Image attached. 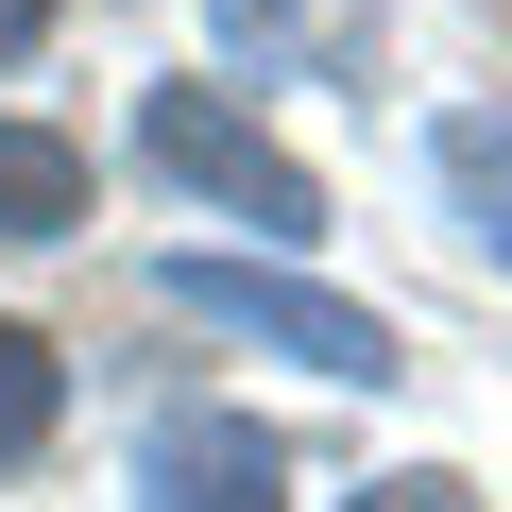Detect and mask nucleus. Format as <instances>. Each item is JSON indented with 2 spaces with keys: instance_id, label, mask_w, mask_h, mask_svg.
<instances>
[{
  "instance_id": "nucleus-6",
  "label": "nucleus",
  "mask_w": 512,
  "mask_h": 512,
  "mask_svg": "<svg viewBox=\"0 0 512 512\" xmlns=\"http://www.w3.org/2000/svg\"><path fill=\"white\" fill-rule=\"evenodd\" d=\"M444 171H461V188H478V205H495V222H478V239H495V256H512V137H495V120H461V137H444Z\"/></svg>"
},
{
  "instance_id": "nucleus-1",
  "label": "nucleus",
  "mask_w": 512,
  "mask_h": 512,
  "mask_svg": "<svg viewBox=\"0 0 512 512\" xmlns=\"http://www.w3.org/2000/svg\"><path fill=\"white\" fill-rule=\"evenodd\" d=\"M171 308L222 325V342H274V359H308V376H393V325H376L359 291L274 274V256H171Z\"/></svg>"
},
{
  "instance_id": "nucleus-5",
  "label": "nucleus",
  "mask_w": 512,
  "mask_h": 512,
  "mask_svg": "<svg viewBox=\"0 0 512 512\" xmlns=\"http://www.w3.org/2000/svg\"><path fill=\"white\" fill-rule=\"evenodd\" d=\"M52 410H69V359H52L35 325H0V478H18V461L52 444Z\"/></svg>"
},
{
  "instance_id": "nucleus-2",
  "label": "nucleus",
  "mask_w": 512,
  "mask_h": 512,
  "mask_svg": "<svg viewBox=\"0 0 512 512\" xmlns=\"http://www.w3.org/2000/svg\"><path fill=\"white\" fill-rule=\"evenodd\" d=\"M137 154H154L188 205H239L256 239H325V188H308L274 137H256L239 103H205V86H154V103H137Z\"/></svg>"
},
{
  "instance_id": "nucleus-3",
  "label": "nucleus",
  "mask_w": 512,
  "mask_h": 512,
  "mask_svg": "<svg viewBox=\"0 0 512 512\" xmlns=\"http://www.w3.org/2000/svg\"><path fill=\"white\" fill-rule=\"evenodd\" d=\"M137 512H291V461H274V427L171 393V410L137 427Z\"/></svg>"
},
{
  "instance_id": "nucleus-4",
  "label": "nucleus",
  "mask_w": 512,
  "mask_h": 512,
  "mask_svg": "<svg viewBox=\"0 0 512 512\" xmlns=\"http://www.w3.org/2000/svg\"><path fill=\"white\" fill-rule=\"evenodd\" d=\"M86 222V154L35 137V120H0V239H69Z\"/></svg>"
},
{
  "instance_id": "nucleus-8",
  "label": "nucleus",
  "mask_w": 512,
  "mask_h": 512,
  "mask_svg": "<svg viewBox=\"0 0 512 512\" xmlns=\"http://www.w3.org/2000/svg\"><path fill=\"white\" fill-rule=\"evenodd\" d=\"M35 35H52V0H0V52H35Z\"/></svg>"
},
{
  "instance_id": "nucleus-7",
  "label": "nucleus",
  "mask_w": 512,
  "mask_h": 512,
  "mask_svg": "<svg viewBox=\"0 0 512 512\" xmlns=\"http://www.w3.org/2000/svg\"><path fill=\"white\" fill-rule=\"evenodd\" d=\"M359 512H478V495H461V478H376Z\"/></svg>"
}]
</instances>
